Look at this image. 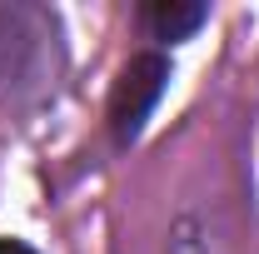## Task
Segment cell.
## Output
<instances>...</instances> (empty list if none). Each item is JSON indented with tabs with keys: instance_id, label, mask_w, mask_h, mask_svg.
<instances>
[{
	"instance_id": "6da1fadb",
	"label": "cell",
	"mask_w": 259,
	"mask_h": 254,
	"mask_svg": "<svg viewBox=\"0 0 259 254\" xmlns=\"http://www.w3.org/2000/svg\"><path fill=\"white\" fill-rule=\"evenodd\" d=\"M164 80H169V60L164 55H135V60L120 70V80H115V90H110V135L130 145L145 120H150V110H155V100L164 95Z\"/></svg>"
},
{
	"instance_id": "7a4b0ae2",
	"label": "cell",
	"mask_w": 259,
	"mask_h": 254,
	"mask_svg": "<svg viewBox=\"0 0 259 254\" xmlns=\"http://www.w3.org/2000/svg\"><path fill=\"white\" fill-rule=\"evenodd\" d=\"M140 20H145V30L155 40H185V35H194L204 25V5H194V0H155V5L140 10Z\"/></svg>"
},
{
	"instance_id": "3957f363",
	"label": "cell",
	"mask_w": 259,
	"mask_h": 254,
	"mask_svg": "<svg viewBox=\"0 0 259 254\" xmlns=\"http://www.w3.org/2000/svg\"><path fill=\"white\" fill-rule=\"evenodd\" d=\"M0 254H35L30 244H20V239H0Z\"/></svg>"
}]
</instances>
